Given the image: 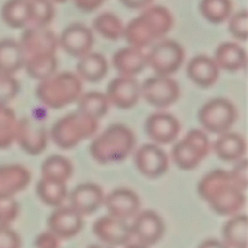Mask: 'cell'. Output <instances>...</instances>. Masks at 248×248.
<instances>
[{
  "mask_svg": "<svg viewBox=\"0 0 248 248\" xmlns=\"http://www.w3.org/2000/svg\"><path fill=\"white\" fill-rule=\"evenodd\" d=\"M211 152L208 136L201 130H191L174 144L172 160L183 171L195 170Z\"/></svg>",
  "mask_w": 248,
  "mask_h": 248,
  "instance_id": "52a82bcc",
  "label": "cell"
},
{
  "mask_svg": "<svg viewBox=\"0 0 248 248\" xmlns=\"http://www.w3.org/2000/svg\"><path fill=\"white\" fill-rule=\"evenodd\" d=\"M213 144L216 155L225 162H237L244 159L246 154V140L240 133L227 131L218 135Z\"/></svg>",
  "mask_w": 248,
  "mask_h": 248,
  "instance_id": "cb8c5ba5",
  "label": "cell"
},
{
  "mask_svg": "<svg viewBox=\"0 0 248 248\" xmlns=\"http://www.w3.org/2000/svg\"><path fill=\"white\" fill-rule=\"evenodd\" d=\"M21 85L14 75L0 73V103L7 104L19 93Z\"/></svg>",
  "mask_w": 248,
  "mask_h": 248,
  "instance_id": "74e56055",
  "label": "cell"
},
{
  "mask_svg": "<svg viewBox=\"0 0 248 248\" xmlns=\"http://www.w3.org/2000/svg\"><path fill=\"white\" fill-rule=\"evenodd\" d=\"M173 28V16L167 7L154 5L130 21L124 29V38L130 46L144 48L161 40Z\"/></svg>",
  "mask_w": 248,
  "mask_h": 248,
  "instance_id": "3957f363",
  "label": "cell"
},
{
  "mask_svg": "<svg viewBox=\"0 0 248 248\" xmlns=\"http://www.w3.org/2000/svg\"><path fill=\"white\" fill-rule=\"evenodd\" d=\"M107 98L111 106L119 109H131L140 99V85L133 77L119 75L109 82Z\"/></svg>",
  "mask_w": 248,
  "mask_h": 248,
  "instance_id": "e0dca14e",
  "label": "cell"
},
{
  "mask_svg": "<svg viewBox=\"0 0 248 248\" xmlns=\"http://www.w3.org/2000/svg\"><path fill=\"white\" fill-rule=\"evenodd\" d=\"M198 119L207 132L220 135L234 126L237 119L235 104L224 97L210 99L200 108Z\"/></svg>",
  "mask_w": 248,
  "mask_h": 248,
  "instance_id": "ba28073f",
  "label": "cell"
},
{
  "mask_svg": "<svg viewBox=\"0 0 248 248\" xmlns=\"http://www.w3.org/2000/svg\"><path fill=\"white\" fill-rule=\"evenodd\" d=\"M93 44V33L82 23L69 24L63 29L58 38V45L74 58H81L91 52Z\"/></svg>",
  "mask_w": 248,
  "mask_h": 248,
  "instance_id": "9a60e30c",
  "label": "cell"
},
{
  "mask_svg": "<svg viewBox=\"0 0 248 248\" xmlns=\"http://www.w3.org/2000/svg\"><path fill=\"white\" fill-rule=\"evenodd\" d=\"M93 29L107 40L116 41L124 38L125 26L116 15L111 12H103L94 18Z\"/></svg>",
  "mask_w": 248,
  "mask_h": 248,
  "instance_id": "836d02e7",
  "label": "cell"
},
{
  "mask_svg": "<svg viewBox=\"0 0 248 248\" xmlns=\"http://www.w3.org/2000/svg\"><path fill=\"white\" fill-rule=\"evenodd\" d=\"M35 93L40 103L47 108L62 109L79 99L82 93V82L75 73L56 72L41 80Z\"/></svg>",
  "mask_w": 248,
  "mask_h": 248,
  "instance_id": "5b68a950",
  "label": "cell"
},
{
  "mask_svg": "<svg viewBox=\"0 0 248 248\" xmlns=\"http://www.w3.org/2000/svg\"><path fill=\"white\" fill-rule=\"evenodd\" d=\"M198 248H228L224 242L219 241L217 239H207L201 242Z\"/></svg>",
  "mask_w": 248,
  "mask_h": 248,
  "instance_id": "f6af8a7d",
  "label": "cell"
},
{
  "mask_svg": "<svg viewBox=\"0 0 248 248\" xmlns=\"http://www.w3.org/2000/svg\"><path fill=\"white\" fill-rule=\"evenodd\" d=\"M181 96L178 82L171 77L154 75L140 85V97L149 106L165 109L176 103Z\"/></svg>",
  "mask_w": 248,
  "mask_h": 248,
  "instance_id": "30bf717a",
  "label": "cell"
},
{
  "mask_svg": "<svg viewBox=\"0 0 248 248\" xmlns=\"http://www.w3.org/2000/svg\"><path fill=\"white\" fill-rule=\"evenodd\" d=\"M133 131L124 124H114L97 136L90 144V154L98 164H116L127 159L135 150Z\"/></svg>",
  "mask_w": 248,
  "mask_h": 248,
  "instance_id": "277c9868",
  "label": "cell"
},
{
  "mask_svg": "<svg viewBox=\"0 0 248 248\" xmlns=\"http://www.w3.org/2000/svg\"><path fill=\"white\" fill-rule=\"evenodd\" d=\"M113 65L120 75L135 77L148 67L147 53L135 46L123 47L114 53Z\"/></svg>",
  "mask_w": 248,
  "mask_h": 248,
  "instance_id": "603a6c76",
  "label": "cell"
},
{
  "mask_svg": "<svg viewBox=\"0 0 248 248\" xmlns=\"http://www.w3.org/2000/svg\"><path fill=\"white\" fill-rule=\"evenodd\" d=\"M73 165L62 155H51L41 165V178L67 183L73 176Z\"/></svg>",
  "mask_w": 248,
  "mask_h": 248,
  "instance_id": "1f68e13d",
  "label": "cell"
},
{
  "mask_svg": "<svg viewBox=\"0 0 248 248\" xmlns=\"http://www.w3.org/2000/svg\"><path fill=\"white\" fill-rule=\"evenodd\" d=\"M87 248H114V247L108 246V245H90Z\"/></svg>",
  "mask_w": 248,
  "mask_h": 248,
  "instance_id": "7dc6e473",
  "label": "cell"
},
{
  "mask_svg": "<svg viewBox=\"0 0 248 248\" xmlns=\"http://www.w3.org/2000/svg\"><path fill=\"white\" fill-rule=\"evenodd\" d=\"M199 195L217 215L232 217L244 210L246 205L245 191L237 188L229 171L213 170L200 179Z\"/></svg>",
  "mask_w": 248,
  "mask_h": 248,
  "instance_id": "7a4b0ae2",
  "label": "cell"
},
{
  "mask_svg": "<svg viewBox=\"0 0 248 248\" xmlns=\"http://www.w3.org/2000/svg\"><path fill=\"white\" fill-rule=\"evenodd\" d=\"M125 248H149V247L145 246V245H143V244H140V242H138V244H128V245H126Z\"/></svg>",
  "mask_w": 248,
  "mask_h": 248,
  "instance_id": "bcb514c9",
  "label": "cell"
},
{
  "mask_svg": "<svg viewBox=\"0 0 248 248\" xmlns=\"http://www.w3.org/2000/svg\"><path fill=\"white\" fill-rule=\"evenodd\" d=\"M108 62L106 57L98 52H89L79 58L77 73L80 79L87 82H99L108 74Z\"/></svg>",
  "mask_w": 248,
  "mask_h": 248,
  "instance_id": "484cf974",
  "label": "cell"
},
{
  "mask_svg": "<svg viewBox=\"0 0 248 248\" xmlns=\"http://www.w3.org/2000/svg\"><path fill=\"white\" fill-rule=\"evenodd\" d=\"M179 132L181 124L170 113L157 111L148 116L145 121V133L155 144H171L178 138Z\"/></svg>",
  "mask_w": 248,
  "mask_h": 248,
  "instance_id": "2e32d148",
  "label": "cell"
},
{
  "mask_svg": "<svg viewBox=\"0 0 248 248\" xmlns=\"http://www.w3.org/2000/svg\"><path fill=\"white\" fill-rule=\"evenodd\" d=\"M34 247L35 248H60V239L55 234L48 230L36 236L34 241Z\"/></svg>",
  "mask_w": 248,
  "mask_h": 248,
  "instance_id": "b9f144b4",
  "label": "cell"
},
{
  "mask_svg": "<svg viewBox=\"0 0 248 248\" xmlns=\"http://www.w3.org/2000/svg\"><path fill=\"white\" fill-rule=\"evenodd\" d=\"M228 31L235 39L241 41L247 40L248 35V12L246 10L236 12L229 17Z\"/></svg>",
  "mask_w": 248,
  "mask_h": 248,
  "instance_id": "8d00e7d4",
  "label": "cell"
},
{
  "mask_svg": "<svg viewBox=\"0 0 248 248\" xmlns=\"http://www.w3.org/2000/svg\"><path fill=\"white\" fill-rule=\"evenodd\" d=\"M19 211V203L15 198H0V224H12L18 218Z\"/></svg>",
  "mask_w": 248,
  "mask_h": 248,
  "instance_id": "f35d334b",
  "label": "cell"
},
{
  "mask_svg": "<svg viewBox=\"0 0 248 248\" xmlns=\"http://www.w3.org/2000/svg\"><path fill=\"white\" fill-rule=\"evenodd\" d=\"M82 217L84 216L70 206L56 207L48 217V230L60 240H69L77 236L84 228Z\"/></svg>",
  "mask_w": 248,
  "mask_h": 248,
  "instance_id": "ac0fdd59",
  "label": "cell"
},
{
  "mask_svg": "<svg viewBox=\"0 0 248 248\" xmlns=\"http://www.w3.org/2000/svg\"><path fill=\"white\" fill-rule=\"evenodd\" d=\"M31 6V27L46 28L55 18V7L51 0H29ZM28 26V27H29Z\"/></svg>",
  "mask_w": 248,
  "mask_h": 248,
  "instance_id": "d590c367",
  "label": "cell"
},
{
  "mask_svg": "<svg viewBox=\"0 0 248 248\" xmlns=\"http://www.w3.org/2000/svg\"><path fill=\"white\" fill-rule=\"evenodd\" d=\"M36 194L45 205L50 207H60L68 199L67 183L40 178L36 184Z\"/></svg>",
  "mask_w": 248,
  "mask_h": 248,
  "instance_id": "f546056e",
  "label": "cell"
},
{
  "mask_svg": "<svg viewBox=\"0 0 248 248\" xmlns=\"http://www.w3.org/2000/svg\"><path fill=\"white\" fill-rule=\"evenodd\" d=\"M77 102L78 110L98 121L107 115L109 106H110L106 93H102L99 91H90L86 93H81Z\"/></svg>",
  "mask_w": 248,
  "mask_h": 248,
  "instance_id": "4dcf8cb0",
  "label": "cell"
},
{
  "mask_svg": "<svg viewBox=\"0 0 248 248\" xmlns=\"http://www.w3.org/2000/svg\"><path fill=\"white\" fill-rule=\"evenodd\" d=\"M125 7L131 10H143L150 6L153 0H119Z\"/></svg>",
  "mask_w": 248,
  "mask_h": 248,
  "instance_id": "ee69618b",
  "label": "cell"
},
{
  "mask_svg": "<svg viewBox=\"0 0 248 248\" xmlns=\"http://www.w3.org/2000/svg\"><path fill=\"white\" fill-rule=\"evenodd\" d=\"M1 18L14 29L26 28L31 22L29 0H7L1 7Z\"/></svg>",
  "mask_w": 248,
  "mask_h": 248,
  "instance_id": "f1b7e54d",
  "label": "cell"
},
{
  "mask_svg": "<svg viewBox=\"0 0 248 248\" xmlns=\"http://www.w3.org/2000/svg\"><path fill=\"white\" fill-rule=\"evenodd\" d=\"M103 189L93 182H86L75 186L69 194V206L81 216H90L97 212L104 205Z\"/></svg>",
  "mask_w": 248,
  "mask_h": 248,
  "instance_id": "d6986e66",
  "label": "cell"
},
{
  "mask_svg": "<svg viewBox=\"0 0 248 248\" xmlns=\"http://www.w3.org/2000/svg\"><path fill=\"white\" fill-rule=\"evenodd\" d=\"M199 9L203 18L213 24H220L232 15V0H201Z\"/></svg>",
  "mask_w": 248,
  "mask_h": 248,
  "instance_id": "e575fe53",
  "label": "cell"
},
{
  "mask_svg": "<svg viewBox=\"0 0 248 248\" xmlns=\"http://www.w3.org/2000/svg\"><path fill=\"white\" fill-rule=\"evenodd\" d=\"M184 58L186 52L181 44L171 39H161L147 53V64L155 75L171 77L178 72L184 63Z\"/></svg>",
  "mask_w": 248,
  "mask_h": 248,
  "instance_id": "9c48e42d",
  "label": "cell"
},
{
  "mask_svg": "<svg viewBox=\"0 0 248 248\" xmlns=\"http://www.w3.org/2000/svg\"><path fill=\"white\" fill-rule=\"evenodd\" d=\"M31 181V171L23 165H0V198H15L28 188Z\"/></svg>",
  "mask_w": 248,
  "mask_h": 248,
  "instance_id": "44dd1931",
  "label": "cell"
},
{
  "mask_svg": "<svg viewBox=\"0 0 248 248\" xmlns=\"http://www.w3.org/2000/svg\"><path fill=\"white\" fill-rule=\"evenodd\" d=\"M220 69L213 58L207 55H198L190 60L186 67L189 79L202 89L213 86L219 79Z\"/></svg>",
  "mask_w": 248,
  "mask_h": 248,
  "instance_id": "7402d4cb",
  "label": "cell"
},
{
  "mask_svg": "<svg viewBox=\"0 0 248 248\" xmlns=\"http://www.w3.org/2000/svg\"><path fill=\"white\" fill-rule=\"evenodd\" d=\"M132 225V234L140 244L145 246H154L164 237L165 223L161 216L153 210L140 211L135 216Z\"/></svg>",
  "mask_w": 248,
  "mask_h": 248,
  "instance_id": "5bb4252c",
  "label": "cell"
},
{
  "mask_svg": "<svg viewBox=\"0 0 248 248\" xmlns=\"http://www.w3.org/2000/svg\"><path fill=\"white\" fill-rule=\"evenodd\" d=\"M18 43L23 52V68L29 77L41 81L57 72L58 39L47 27H26Z\"/></svg>",
  "mask_w": 248,
  "mask_h": 248,
  "instance_id": "6da1fadb",
  "label": "cell"
},
{
  "mask_svg": "<svg viewBox=\"0 0 248 248\" xmlns=\"http://www.w3.org/2000/svg\"><path fill=\"white\" fill-rule=\"evenodd\" d=\"M75 6L84 12H92L101 7L107 0H72Z\"/></svg>",
  "mask_w": 248,
  "mask_h": 248,
  "instance_id": "7bdbcfd3",
  "label": "cell"
},
{
  "mask_svg": "<svg viewBox=\"0 0 248 248\" xmlns=\"http://www.w3.org/2000/svg\"><path fill=\"white\" fill-rule=\"evenodd\" d=\"M104 206L109 216L128 220L140 212V199L131 189L118 188L104 198Z\"/></svg>",
  "mask_w": 248,
  "mask_h": 248,
  "instance_id": "ffe728a7",
  "label": "cell"
},
{
  "mask_svg": "<svg viewBox=\"0 0 248 248\" xmlns=\"http://www.w3.org/2000/svg\"><path fill=\"white\" fill-rule=\"evenodd\" d=\"M22 239L10 225L0 224V248H21Z\"/></svg>",
  "mask_w": 248,
  "mask_h": 248,
  "instance_id": "ab89813d",
  "label": "cell"
},
{
  "mask_svg": "<svg viewBox=\"0 0 248 248\" xmlns=\"http://www.w3.org/2000/svg\"><path fill=\"white\" fill-rule=\"evenodd\" d=\"M247 171H248V162L246 159H242L236 162L234 169L229 171L230 177L235 186L242 191H246L248 182H247Z\"/></svg>",
  "mask_w": 248,
  "mask_h": 248,
  "instance_id": "60d3db41",
  "label": "cell"
},
{
  "mask_svg": "<svg viewBox=\"0 0 248 248\" xmlns=\"http://www.w3.org/2000/svg\"><path fill=\"white\" fill-rule=\"evenodd\" d=\"M52 2H56V4H63V2H67L68 0H51Z\"/></svg>",
  "mask_w": 248,
  "mask_h": 248,
  "instance_id": "c3c4849f",
  "label": "cell"
},
{
  "mask_svg": "<svg viewBox=\"0 0 248 248\" xmlns=\"http://www.w3.org/2000/svg\"><path fill=\"white\" fill-rule=\"evenodd\" d=\"M18 118L14 109L0 103V149H7L16 142Z\"/></svg>",
  "mask_w": 248,
  "mask_h": 248,
  "instance_id": "d6a6232c",
  "label": "cell"
},
{
  "mask_svg": "<svg viewBox=\"0 0 248 248\" xmlns=\"http://www.w3.org/2000/svg\"><path fill=\"white\" fill-rule=\"evenodd\" d=\"M23 52L18 41L14 39L0 40V73L15 75L23 68Z\"/></svg>",
  "mask_w": 248,
  "mask_h": 248,
  "instance_id": "4316f807",
  "label": "cell"
},
{
  "mask_svg": "<svg viewBox=\"0 0 248 248\" xmlns=\"http://www.w3.org/2000/svg\"><path fill=\"white\" fill-rule=\"evenodd\" d=\"M215 62L219 67V69H224L227 72H240L245 69L247 64L246 50L239 44L227 41L216 48Z\"/></svg>",
  "mask_w": 248,
  "mask_h": 248,
  "instance_id": "d4e9b609",
  "label": "cell"
},
{
  "mask_svg": "<svg viewBox=\"0 0 248 248\" xmlns=\"http://www.w3.org/2000/svg\"><path fill=\"white\" fill-rule=\"evenodd\" d=\"M16 143L29 155H40L47 148L48 133L45 126L38 119H18Z\"/></svg>",
  "mask_w": 248,
  "mask_h": 248,
  "instance_id": "8fae6325",
  "label": "cell"
},
{
  "mask_svg": "<svg viewBox=\"0 0 248 248\" xmlns=\"http://www.w3.org/2000/svg\"><path fill=\"white\" fill-rule=\"evenodd\" d=\"M135 164L143 176L150 179H156L166 173L170 166V160L159 144L148 143L136 152Z\"/></svg>",
  "mask_w": 248,
  "mask_h": 248,
  "instance_id": "4fadbf2b",
  "label": "cell"
},
{
  "mask_svg": "<svg viewBox=\"0 0 248 248\" xmlns=\"http://www.w3.org/2000/svg\"><path fill=\"white\" fill-rule=\"evenodd\" d=\"M92 232L104 245L111 247L126 246L132 240V228L127 220L119 219L111 216L98 218L92 227Z\"/></svg>",
  "mask_w": 248,
  "mask_h": 248,
  "instance_id": "7c38bea8",
  "label": "cell"
},
{
  "mask_svg": "<svg viewBox=\"0 0 248 248\" xmlns=\"http://www.w3.org/2000/svg\"><path fill=\"white\" fill-rule=\"evenodd\" d=\"M248 219L244 213L232 216L223 227V240L228 248H247Z\"/></svg>",
  "mask_w": 248,
  "mask_h": 248,
  "instance_id": "83f0119b",
  "label": "cell"
},
{
  "mask_svg": "<svg viewBox=\"0 0 248 248\" xmlns=\"http://www.w3.org/2000/svg\"><path fill=\"white\" fill-rule=\"evenodd\" d=\"M98 120L80 110L67 114L58 119L51 127L50 136L58 148L69 150L89 140L98 131Z\"/></svg>",
  "mask_w": 248,
  "mask_h": 248,
  "instance_id": "8992f818",
  "label": "cell"
}]
</instances>
